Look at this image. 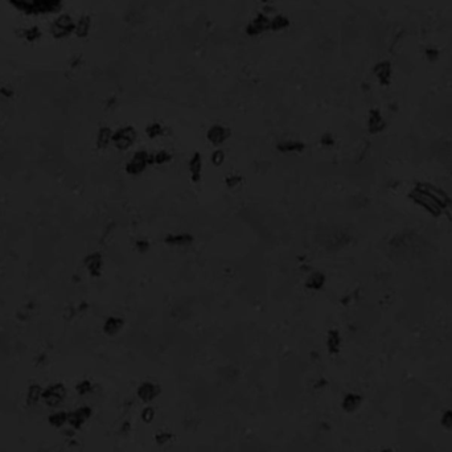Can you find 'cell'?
I'll use <instances>...</instances> for the list:
<instances>
[{
	"mask_svg": "<svg viewBox=\"0 0 452 452\" xmlns=\"http://www.w3.org/2000/svg\"><path fill=\"white\" fill-rule=\"evenodd\" d=\"M9 4L24 15H49L61 11L64 0H9Z\"/></svg>",
	"mask_w": 452,
	"mask_h": 452,
	"instance_id": "1",
	"label": "cell"
},
{
	"mask_svg": "<svg viewBox=\"0 0 452 452\" xmlns=\"http://www.w3.org/2000/svg\"><path fill=\"white\" fill-rule=\"evenodd\" d=\"M407 197L414 204L423 209L426 213H429L431 217L438 218L445 214V209L442 208V205L434 197L430 196V193L423 188L422 183H417L414 185L411 191L407 193Z\"/></svg>",
	"mask_w": 452,
	"mask_h": 452,
	"instance_id": "2",
	"label": "cell"
},
{
	"mask_svg": "<svg viewBox=\"0 0 452 452\" xmlns=\"http://www.w3.org/2000/svg\"><path fill=\"white\" fill-rule=\"evenodd\" d=\"M152 164V153L146 150H138L127 160L125 169L130 176H139L146 172V169Z\"/></svg>",
	"mask_w": 452,
	"mask_h": 452,
	"instance_id": "3",
	"label": "cell"
},
{
	"mask_svg": "<svg viewBox=\"0 0 452 452\" xmlns=\"http://www.w3.org/2000/svg\"><path fill=\"white\" fill-rule=\"evenodd\" d=\"M75 21L70 15L63 13L57 16L51 24V35L55 40L67 39L69 36L74 33Z\"/></svg>",
	"mask_w": 452,
	"mask_h": 452,
	"instance_id": "4",
	"label": "cell"
},
{
	"mask_svg": "<svg viewBox=\"0 0 452 452\" xmlns=\"http://www.w3.org/2000/svg\"><path fill=\"white\" fill-rule=\"evenodd\" d=\"M138 134L132 126H123L119 127L118 130L114 131L113 134V146L121 152L129 151L131 147L134 146V143L136 142Z\"/></svg>",
	"mask_w": 452,
	"mask_h": 452,
	"instance_id": "5",
	"label": "cell"
},
{
	"mask_svg": "<svg viewBox=\"0 0 452 452\" xmlns=\"http://www.w3.org/2000/svg\"><path fill=\"white\" fill-rule=\"evenodd\" d=\"M66 398V387L63 384H53L44 389L41 401L51 409H57L63 405Z\"/></svg>",
	"mask_w": 452,
	"mask_h": 452,
	"instance_id": "6",
	"label": "cell"
},
{
	"mask_svg": "<svg viewBox=\"0 0 452 452\" xmlns=\"http://www.w3.org/2000/svg\"><path fill=\"white\" fill-rule=\"evenodd\" d=\"M229 138H230V130L224 125H220V123L212 125L206 130V140L216 148L225 144L229 140Z\"/></svg>",
	"mask_w": 452,
	"mask_h": 452,
	"instance_id": "7",
	"label": "cell"
},
{
	"mask_svg": "<svg viewBox=\"0 0 452 452\" xmlns=\"http://www.w3.org/2000/svg\"><path fill=\"white\" fill-rule=\"evenodd\" d=\"M93 410L89 406H81L78 409L67 413V426L71 430H79L89 419H90Z\"/></svg>",
	"mask_w": 452,
	"mask_h": 452,
	"instance_id": "8",
	"label": "cell"
},
{
	"mask_svg": "<svg viewBox=\"0 0 452 452\" xmlns=\"http://www.w3.org/2000/svg\"><path fill=\"white\" fill-rule=\"evenodd\" d=\"M386 126H387V123H386L380 109H372L368 114V121H366L368 132L372 135L381 134L386 130Z\"/></svg>",
	"mask_w": 452,
	"mask_h": 452,
	"instance_id": "9",
	"label": "cell"
},
{
	"mask_svg": "<svg viewBox=\"0 0 452 452\" xmlns=\"http://www.w3.org/2000/svg\"><path fill=\"white\" fill-rule=\"evenodd\" d=\"M161 394L160 386L151 381H144L138 386L136 389V395L144 403H151L156 399Z\"/></svg>",
	"mask_w": 452,
	"mask_h": 452,
	"instance_id": "10",
	"label": "cell"
},
{
	"mask_svg": "<svg viewBox=\"0 0 452 452\" xmlns=\"http://www.w3.org/2000/svg\"><path fill=\"white\" fill-rule=\"evenodd\" d=\"M270 25H271V17L264 13H259L249 23L246 27V33L249 36L262 35L264 32L270 31Z\"/></svg>",
	"mask_w": 452,
	"mask_h": 452,
	"instance_id": "11",
	"label": "cell"
},
{
	"mask_svg": "<svg viewBox=\"0 0 452 452\" xmlns=\"http://www.w3.org/2000/svg\"><path fill=\"white\" fill-rule=\"evenodd\" d=\"M188 171L191 180L197 184L202 180V172H204V159L198 151L192 153V156L189 157L188 161Z\"/></svg>",
	"mask_w": 452,
	"mask_h": 452,
	"instance_id": "12",
	"label": "cell"
},
{
	"mask_svg": "<svg viewBox=\"0 0 452 452\" xmlns=\"http://www.w3.org/2000/svg\"><path fill=\"white\" fill-rule=\"evenodd\" d=\"M83 264L86 267L87 272L90 274V276L93 278H99L102 275L103 271V257L101 253H90L85 257L83 259Z\"/></svg>",
	"mask_w": 452,
	"mask_h": 452,
	"instance_id": "13",
	"label": "cell"
},
{
	"mask_svg": "<svg viewBox=\"0 0 452 452\" xmlns=\"http://www.w3.org/2000/svg\"><path fill=\"white\" fill-rule=\"evenodd\" d=\"M276 151L283 155H296L306 150V144L299 139H282L276 143Z\"/></svg>",
	"mask_w": 452,
	"mask_h": 452,
	"instance_id": "14",
	"label": "cell"
},
{
	"mask_svg": "<svg viewBox=\"0 0 452 452\" xmlns=\"http://www.w3.org/2000/svg\"><path fill=\"white\" fill-rule=\"evenodd\" d=\"M373 73L382 86H389L393 77V66L389 61H380L374 65Z\"/></svg>",
	"mask_w": 452,
	"mask_h": 452,
	"instance_id": "15",
	"label": "cell"
},
{
	"mask_svg": "<svg viewBox=\"0 0 452 452\" xmlns=\"http://www.w3.org/2000/svg\"><path fill=\"white\" fill-rule=\"evenodd\" d=\"M194 242V237L189 233H175L164 237V244L169 248H188Z\"/></svg>",
	"mask_w": 452,
	"mask_h": 452,
	"instance_id": "16",
	"label": "cell"
},
{
	"mask_svg": "<svg viewBox=\"0 0 452 452\" xmlns=\"http://www.w3.org/2000/svg\"><path fill=\"white\" fill-rule=\"evenodd\" d=\"M325 345L328 353L332 354V356H336V354L341 352L342 336L340 333V330L336 329V328H332V329L328 330L325 338Z\"/></svg>",
	"mask_w": 452,
	"mask_h": 452,
	"instance_id": "17",
	"label": "cell"
},
{
	"mask_svg": "<svg viewBox=\"0 0 452 452\" xmlns=\"http://www.w3.org/2000/svg\"><path fill=\"white\" fill-rule=\"evenodd\" d=\"M325 283H326V276L324 272L312 271L310 275L306 278L304 286H306L307 290H310V291L318 292V291H322L323 288L325 287Z\"/></svg>",
	"mask_w": 452,
	"mask_h": 452,
	"instance_id": "18",
	"label": "cell"
},
{
	"mask_svg": "<svg viewBox=\"0 0 452 452\" xmlns=\"http://www.w3.org/2000/svg\"><path fill=\"white\" fill-rule=\"evenodd\" d=\"M123 326H125V320L122 318H119V316H109L105 320V323H103L102 330L106 336L114 337V336H117L123 329Z\"/></svg>",
	"mask_w": 452,
	"mask_h": 452,
	"instance_id": "19",
	"label": "cell"
},
{
	"mask_svg": "<svg viewBox=\"0 0 452 452\" xmlns=\"http://www.w3.org/2000/svg\"><path fill=\"white\" fill-rule=\"evenodd\" d=\"M362 405V397L357 393H348L344 395L341 402V409L348 414L356 413Z\"/></svg>",
	"mask_w": 452,
	"mask_h": 452,
	"instance_id": "20",
	"label": "cell"
},
{
	"mask_svg": "<svg viewBox=\"0 0 452 452\" xmlns=\"http://www.w3.org/2000/svg\"><path fill=\"white\" fill-rule=\"evenodd\" d=\"M113 134H114V131L111 130L110 127H101L98 132H97V138H95L97 148L98 150H106V148H109V146L113 143Z\"/></svg>",
	"mask_w": 452,
	"mask_h": 452,
	"instance_id": "21",
	"label": "cell"
},
{
	"mask_svg": "<svg viewBox=\"0 0 452 452\" xmlns=\"http://www.w3.org/2000/svg\"><path fill=\"white\" fill-rule=\"evenodd\" d=\"M91 29V19L90 16L83 15L81 16L77 21H75V28H74V35L78 39H86Z\"/></svg>",
	"mask_w": 452,
	"mask_h": 452,
	"instance_id": "22",
	"label": "cell"
},
{
	"mask_svg": "<svg viewBox=\"0 0 452 452\" xmlns=\"http://www.w3.org/2000/svg\"><path fill=\"white\" fill-rule=\"evenodd\" d=\"M43 387L37 385V384H33V385L29 386L27 391V405L31 406V407L37 405L41 401V398H43Z\"/></svg>",
	"mask_w": 452,
	"mask_h": 452,
	"instance_id": "23",
	"label": "cell"
},
{
	"mask_svg": "<svg viewBox=\"0 0 452 452\" xmlns=\"http://www.w3.org/2000/svg\"><path fill=\"white\" fill-rule=\"evenodd\" d=\"M20 37H23L28 43H37L43 37V32L39 27H29L21 29Z\"/></svg>",
	"mask_w": 452,
	"mask_h": 452,
	"instance_id": "24",
	"label": "cell"
},
{
	"mask_svg": "<svg viewBox=\"0 0 452 452\" xmlns=\"http://www.w3.org/2000/svg\"><path fill=\"white\" fill-rule=\"evenodd\" d=\"M48 421L56 429H61L65 425H67V413L66 411H55L49 415Z\"/></svg>",
	"mask_w": 452,
	"mask_h": 452,
	"instance_id": "25",
	"label": "cell"
},
{
	"mask_svg": "<svg viewBox=\"0 0 452 452\" xmlns=\"http://www.w3.org/2000/svg\"><path fill=\"white\" fill-rule=\"evenodd\" d=\"M146 135L150 139H159L161 138L165 132L164 126L159 122H151L150 125H147L146 127Z\"/></svg>",
	"mask_w": 452,
	"mask_h": 452,
	"instance_id": "26",
	"label": "cell"
},
{
	"mask_svg": "<svg viewBox=\"0 0 452 452\" xmlns=\"http://www.w3.org/2000/svg\"><path fill=\"white\" fill-rule=\"evenodd\" d=\"M290 27V20L283 15H275L271 17V25H270V31H283L286 28Z\"/></svg>",
	"mask_w": 452,
	"mask_h": 452,
	"instance_id": "27",
	"label": "cell"
},
{
	"mask_svg": "<svg viewBox=\"0 0 452 452\" xmlns=\"http://www.w3.org/2000/svg\"><path fill=\"white\" fill-rule=\"evenodd\" d=\"M173 159V155L167 150H160L157 152L152 153V160L155 165H164L171 163V160Z\"/></svg>",
	"mask_w": 452,
	"mask_h": 452,
	"instance_id": "28",
	"label": "cell"
},
{
	"mask_svg": "<svg viewBox=\"0 0 452 452\" xmlns=\"http://www.w3.org/2000/svg\"><path fill=\"white\" fill-rule=\"evenodd\" d=\"M242 183H244V177L241 176L240 173H230V175L225 177V185L229 189L238 188Z\"/></svg>",
	"mask_w": 452,
	"mask_h": 452,
	"instance_id": "29",
	"label": "cell"
},
{
	"mask_svg": "<svg viewBox=\"0 0 452 452\" xmlns=\"http://www.w3.org/2000/svg\"><path fill=\"white\" fill-rule=\"evenodd\" d=\"M225 160H226V152L222 148H220V147H217L216 150L212 152V155H210L212 164L214 167H221L225 163Z\"/></svg>",
	"mask_w": 452,
	"mask_h": 452,
	"instance_id": "30",
	"label": "cell"
},
{
	"mask_svg": "<svg viewBox=\"0 0 452 452\" xmlns=\"http://www.w3.org/2000/svg\"><path fill=\"white\" fill-rule=\"evenodd\" d=\"M94 389V386L91 384V381L89 380H82V381H79L75 386V390H77V393L79 395H87V394H90Z\"/></svg>",
	"mask_w": 452,
	"mask_h": 452,
	"instance_id": "31",
	"label": "cell"
},
{
	"mask_svg": "<svg viewBox=\"0 0 452 452\" xmlns=\"http://www.w3.org/2000/svg\"><path fill=\"white\" fill-rule=\"evenodd\" d=\"M441 425L445 430H452V410H446L441 417Z\"/></svg>",
	"mask_w": 452,
	"mask_h": 452,
	"instance_id": "32",
	"label": "cell"
},
{
	"mask_svg": "<svg viewBox=\"0 0 452 452\" xmlns=\"http://www.w3.org/2000/svg\"><path fill=\"white\" fill-rule=\"evenodd\" d=\"M172 438L173 435L171 433H168V431H159V433L155 435V441H156L157 445L163 446L172 441Z\"/></svg>",
	"mask_w": 452,
	"mask_h": 452,
	"instance_id": "33",
	"label": "cell"
},
{
	"mask_svg": "<svg viewBox=\"0 0 452 452\" xmlns=\"http://www.w3.org/2000/svg\"><path fill=\"white\" fill-rule=\"evenodd\" d=\"M135 248H136V250H138L139 253H142V254L143 253H147L151 249L150 241L147 240V238H139V240H136V242H135Z\"/></svg>",
	"mask_w": 452,
	"mask_h": 452,
	"instance_id": "34",
	"label": "cell"
},
{
	"mask_svg": "<svg viewBox=\"0 0 452 452\" xmlns=\"http://www.w3.org/2000/svg\"><path fill=\"white\" fill-rule=\"evenodd\" d=\"M140 417H142V419L146 422V423H150V422H152L153 418H155V409L151 407V406H147V407L143 409Z\"/></svg>",
	"mask_w": 452,
	"mask_h": 452,
	"instance_id": "35",
	"label": "cell"
},
{
	"mask_svg": "<svg viewBox=\"0 0 452 452\" xmlns=\"http://www.w3.org/2000/svg\"><path fill=\"white\" fill-rule=\"evenodd\" d=\"M425 56L426 59H427V61H430V63H435V61H438V59H439L441 53H439V51L435 49V48H429V49H426Z\"/></svg>",
	"mask_w": 452,
	"mask_h": 452,
	"instance_id": "36",
	"label": "cell"
},
{
	"mask_svg": "<svg viewBox=\"0 0 452 452\" xmlns=\"http://www.w3.org/2000/svg\"><path fill=\"white\" fill-rule=\"evenodd\" d=\"M320 144L324 147H332L334 146V136L330 132H325L322 135L320 138Z\"/></svg>",
	"mask_w": 452,
	"mask_h": 452,
	"instance_id": "37",
	"label": "cell"
},
{
	"mask_svg": "<svg viewBox=\"0 0 452 452\" xmlns=\"http://www.w3.org/2000/svg\"><path fill=\"white\" fill-rule=\"evenodd\" d=\"M0 94L3 95V97H5V98H11L12 95H13V91H12L11 87L3 86L0 89Z\"/></svg>",
	"mask_w": 452,
	"mask_h": 452,
	"instance_id": "38",
	"label": "cell"
},
{
	"mask_svg": "<svg viewBox=\"0 0 452 452\" xmlns=\"http://www.w3.org/2000/svg\"><path fill=\"white\" fill-rule=\"evenodd\" d=\"M451 176H452V172H451Z\"/></svg>",
	"mask_w": 452,
	"mask_h": 452,
	"instance_id": "39",
	"label": "cell"
}]
</instances>
